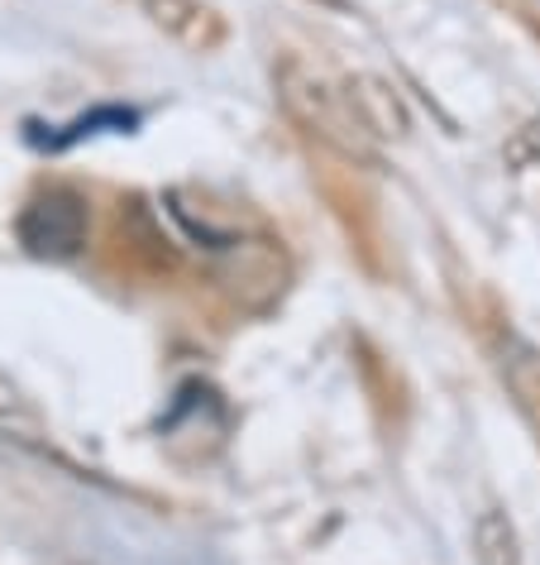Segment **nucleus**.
I'll return each instance as SVG.
<instances>
[{
    "mask_svg": "<svg viewBox=\"0 0 540 565\" xmlns=\"http://www.w3.org/2000/svg\"><path fill=\"white\" fill-rule=\"evenodd\" d=\"M278 96L311 139H321L325 149L345 153L354 163H374V135L364 130V120H359V110L349 106L345 87H331V82L316 77L302 63H282L278 67Z\"/></svg>",
    "mask_w": 540,
    "mask_h": 565,
    "instance_id": "nucleus-1",
    "label": "nucleus"
},
{
    "mask_svg": "<svg viewBox=\"0 0 540 565\" xmlns=\"http://www.w3.org/2000/svg\"><path fill=\"white\" fill-rule=\"evenodd\" d=\"M20 245L39 259H73L87 245V206L77 192H48L20 216Z\"/></svg>",
    "mask_w": 540,
    "mask_h": 565,
    "instance_id": "nucleus-2",
    "label": "nucleus"
},
{
    "mask_svg": "<svg viewBox=\"0 0 540 565\" xmlns=\"http://www.w3.org/2000/svg\"><path fill=\"white\" fill-rule=\"evenodd\" d=\"M349 96V106L359 110V120H364V130L374 135V139H407L411 135V110L407 102L397 96V87L388 77H374V73H354L339 82Z\"/></svg>",
    "mask_w": 540,
    "mask_h": 565,
    "instance_id": "nucleus-3",
    "label": "nucleus"
},
{
    "mask_svg": "<svg viewBox=\"0 0 540 565\" xmlns=\"http://www.w3.org/2000/svg\"><path fill=\"white\" fill-rule=\"evenodd\" d=\"M149 20L187 53H210L225 44V20L202 0H144Z\"/></svg>",
    "mask_w": 540,
    "mask_h": 565,
    "instance_id": "nucleus-4",
    "label": "nucleus"
},
{
    "mask_svg": "<svg viewBox=\"0 0 540 565\" xmlns=\"http://www.w3.org/2000/svg\"><path fill=\"white\" fill-rule=\"evenodd\" d=\"M225 282H230L235 298H245L249 307H259V292H263V302H273L282 292V282H288V264H282V254L268 245V239H249V245L230 249Z\"/></svg>",
    "mask_w": 540,
    "mask_h": 565,
    "instance_id": "nucleus-5",
    "label": "nucleus"
},
{
    "mask_svg": "<svg viewBox=\"0 0 540 565\" xmlns=\"http://www.w3.org/2000/svg\"><path fill=\"white\" fill-rule=\"evenodd\" d=\"M0 441L24 446V450H48V427L39 417V407L6 374H0Z\"/></svg>",
    "mask_w": 540,
    "mask_h": 565,
    "instance_id": "nucleus-6",
    "label": "nucleus"
},
{
    "mask_svg": "<svg viewBox=\"0 0 540 565\" xmlns=\"http://www.w3.org/2000/svg\"><path fill=\"white\" fill-rule=\"evenodd\" d=\"M474 561L478 565H521V536L503 508H483L474 518Z\"/></svg>",
    "mask_w": 540,
    "mask_h": 565,
    "instance_id": "nucleus-7",
    "label": "nucleus"
}]
</instances>
